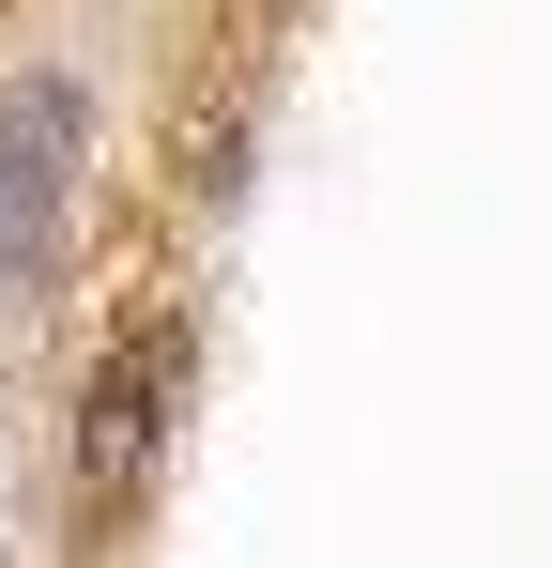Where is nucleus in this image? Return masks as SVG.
<instances>
[{
	"label": "nucleus",
	"instance_id": "1",
	"mask_svg": "<svg viewBox=\"0 0 552 568\" xmlns=\"http://www.w3.org/2000/svg\"><path fill=\"white\" fill-rule=\"evenodd\" d=\"M62 185H78V93L31 78V93L0 108V292L47 277V246H62Z\"/></svg>",
	"mask_w": 552,
	"mask_h": 568
},
{
	"label": "nucleus",
	"instance_id": "2",
	"mask_svg": "<svg viewBox=\"0 0 552 568\" xmlns=\"http://www.w3.org/2000/svg\"><path fill=\"white\" fill-rule=\"evenodd\" d=\"M170 384H184V323H154L139 354H108V384H92V462H78V491H92V507H123V476L154 462V430H170Z\"/></svg>",
	"mask_w": 552,
	"mask_h": 568
}]
</instances>
